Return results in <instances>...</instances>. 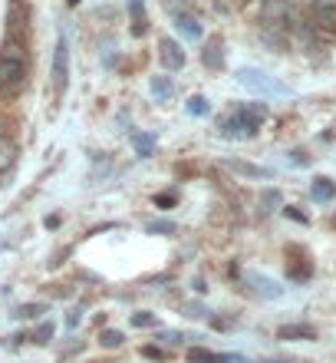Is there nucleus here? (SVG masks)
I'll list each match as a JSON object with an SVG mask.
<instances>
[{"instance_id":"nucleus-1","label":"nucleus","mask_w":336,"mask_h":363,"mask_svg":"<svg viewBox=\"0 0 336 363\" xmlns=\"http://www.w3.org/2000/svg\"><path fill=\"white\" fill-rule=\"evenodd\" d=\"M23 79H27V60L0 53V86H4V93H17L23 86Z\"/></svg>"},{"instance_id":"nucleus-2","label":"nucleus","mask_w":336,"mask_h":363,"mask_svg":"<svg viewBox=\"0 0 336 363\" xmlns=\"http://www.w3.org/2000/svg\"><path fill=\"white\" fill-rule=\"evenodd\" d=\"M66 77H69V40L59 37L57 53H53V89H57V93L66 89Z\"/></svg>"},{"instance_id":"nucleus-3","label":"nucleus","mask_w":336,"mask_h":363,"mask_svg":"<svg viewBox=\"0 0 336 363\" xmlns=\"http://www.w3.org/2000/svg\"><path fill=\"white\" fill-rule=\"evenodd\" d=\"M310 27L323 33V37H336V7L330 4H313L310 7Z\"/></svg>"},{"instance_id":"nucleus-4","label":"nucleus","mask_w":336,"mask_h":363,"mask_svg":"<svg viewBox=\"0 0 336 363\" xmlns=\"http://www.w3.org/2000/svg\"><path fill=\"white\" fill-rule=\"evenodd\" d=\"M27 20H30L27 4H23V0H10V10H7V37L23 40V33H27Z\"/></svg>"},{"instance_id":"nucleus-5","label":"nucleus","mask_w":336,"mask_h":363,"mask_svg":"<svg viewBox=\"0 0 336 363\" xmlns=\"http://www.w3.org/2000/svg\"><path fill=\"white\" fill-rule=\"evenodd\" d=\"M238 79L244 83V86L257 89V93H287V86H280V83H274V79H267L264 73H257V69H241Z\"/></svg>"},{"instance_id":"nucleus-6","label":"nucleus","mask_w":336,"mask_h":363,"mask_svg":"<svg viewBox=\"0 0 336 363\" xmlns=\"http://www.w3.org/2000/svg\"><path fill=\"white\" fill-rule=\"evenodd\" d=\"M158 47H162V50H158V57H162V67L165 69H182L185 67V53H182V47H178L175 40L165 37Z\"/></svg>"},{"instance_id":"nucleus-7","label":"nucleus","mask_w":336,"mask_h":363,"mask_svg":"<svg viewBox=\"0 0 336 363\" xmlns=\"http://www.w3.org/2000/svg\"><path fill=\"white\" fill-rule=\"evenodd\" d=\"M17 152H20L17 143H13L7 133L0 135V179H4V175H7L13 165H17Z\"/></svg>"},{"instance_id":"nucleus-8","label":"nucleus","mask_w":336,"mask_h":363,"mask_svg":"<svg viewBox=\"0 0 336 363\" xmlns=\"http://www.w3.org/2000/svg\"><path fill=\"white\" fill-rule=\"evenodd\" d=\"M277 340H317V330L310 324H284L277 327Z\"/></svg>"},{"instance_id":"nucleus-9","label":"nucleus","mask_w":336,"mask_h":363,"mask_svg":"<svg viewBox=\"0 0 336 363\" xmlns=\"http://www.w3.org/2000/svg\"><path fill=\"white\" fill-rule=\"evenodd\" d=\"M310 195H313V201L327 205V201L336 199V185L330 179H313V185H310Z\"/></svg>"},{"instance_id":"nucleus-10","label":"nucleus","mask_w":336,"mask_h":363,"mask_svg":"<svg viewBox=\"0 0 336 363\" xmlns=\"http://www.w3.org/2000/svg\"><path fill=\"white\" fill-rule=\"evenodd\" d=\"M175 27L182 30L188 40H198V37H202V23H198L192 13H178V17H175Z\"/></svg>"},{"instance_id":"nucleus-11","label":"nucleus","mask_w":336,"mask_h":363,"mask_svg":"<svg viewBox=\"0 0 336 363\" xmlns=\"http://www.w3.org/2000/svg\"><path fill=\"white\" fill-rule=\"evenodd\" d=\"M188 360H192V363H231L234 357H231V354H212V350L195 347V350H188Z\"/></svg>"},{"instance_id":"nucleus-12","label":"nucleus","mask_w":336,"mask_h":363,"mask_svg":"<svg viewBox=\"0 0 336 363\" xmlns=\"http://www.w3.org/2000/svg\"><path fill=\"white\" fill-rule=\"evenodd\" d=\"M228 169H234V172L248 175V179H267V169H260V165H250V162H241V159H228Z\"/></svg>"},{"instance_id":"nucleus-13","label":"nucleus","mask_w":336,"mask_h":363,"mask_svg":"<svg viewBox=\"0 0 336 363\" xmlns=\"http://www.w3.org/2000/svg\"><path fill=\"white\" fill-rule=\"evenodd\" d=\"M204 60V67H212V69H221L224 67V53H221V43H208L202 53Z\"/></svg>"},{"instance_id":"nucleus-14","label":"nucleus","mask_w":336,"mask_h":363,"mask_svg":"<svg viewBox=\"0 0 336 363\" xmlns=\"http://www.w3.org/2000/svg\"><path fill=\"white\" fill-rule=\"evenodd\" d=\"M122 330H112V327H106V330H99V344L106 347V350H115V347H122Z\"/></svg>"},{"instance_id":"nucleus-15","label":"nucleus","mask_w":336,"mask_h":363,"mask_svg":"<svg viewBox=\"0 0 336 363\" xmlns=\"http://www.w3.org/2000/svg\"><path fill=\"white\" fill-rule=\"evenodd\" d=\"M47 311H50L47 304H20V307H17V314H13V317H20V320H23V317H27V320H33V317L47 314Z\"/></svg>"},{"instance_id":"nucleus-16","label":"nucleus","mask_w":336,"mask_h":363,"mask_svg":"<svg viewBox=\"0 0 336 363\" xmlns=\"http://www.w3.org/2000/svg\"><path fill=\"white\" fill-rule=\"evenodd\" d=\"M250 284H257V291L264 297H280V287L274 284V281H267V277H257V274H254V277H250Z\"/></svg>"},{"instance_id":"nucleus-17","label":"nucleus","mask_w":336,"mask_h":363,"mask_svg":"<svg viewBox=\"0 0 336 363\" xmlns=\"http://www.w3.org/2000/svg\"><path fill=\"white\" fill-rule=\"evenodd\" d=\"M155 324H158V317H155L152 311H139V314H132V327H142L145 330V327H155Z\"/></svg>"},{"instance_id":"nucleus-18","label":"nucleus","mask_w":336,"mask_h":363,"mask_svg":"<svg viewBox=\"0 0 336 363\" xmlns=\"http://www.w3.org/2000/svg\"><path fill=\"white\" fill-rule=\"evenodd\" d=\"M152 93L158 96V99H168V93H172V83H168L165 77H155L152 79Z\"/></svg>"},{"instance_id":"nucleus-19","label":"nucleus","mask_w":336,"mask_h":363,"mask_svg":"<svg viewBox=\"0 0 336 363\" xmlns=\"http://www.w3.org/2000/svg\"><path fill=\"white\" fill-rule=\"evenodd\" d=\"M132 4V17H135V33L145 30V10H142V0H129Z\"/></svg>"},{"instance_id":"nucleus-20","label":"nucleus","mask_w":336,"mask_h":363,"mask_svg":"<svg viewBox=\"0 0 336 363\" xmlns=\"http://www.w3.org/2000/svg\"><path fill=\"white\" fill-rule=\"evenodd\" d=\"M53 340V324H40L33 330V344H50Z\"/></svg>"},{"instance_id":"nucleus-21","label":"nucleus","mask_w":336,"mask_h":363,"mask_svg":"<svg viewBox=\"0 0 336 363\" xmlns=\"http://www.w3.org/2000/svg\"><path fill=\"white\" fill-rule=\"evenodd\" d=\"M152 235H175V221H149Z\"/></svg>"},{"instance_id":"nucleus-22","label":"nucleus","mask_w":336,"mask_h":363,"mask_svg":"<svg viewBox=\"0 0 336 363\" xmlns=\"http://www.w3.org/2000/svg\"><path fill=\"white\" fill-rule=\"evenodd\" d=\"M155 145V135H135V149H139V155H149Z\"/></svg>"},{"instance_id":"nucleus-23","label":"nucleus","mask_w":336,"mask_h":363,"mask_svg":"<svg viewBox=\"0 0 336 363\" xmlns=\"http://www.w3.org/2000/svg\"><path fill=\"white\" fill-rule=\"evenodd\" d=\"M188 113L204 116V113H208V103H204L202 96H192V99H188Z\"/></svg>"},{"instance_id":"nucleus-24","label":"nucleus","mask_w":336,"mask_h":363,"mask_svg":"<svg viewBox=\"0 0 336 363\" xmlns=\"http://www.w3.org/2000/svg\"><path fill=\"white\" fill-rule=\"evenodd\" d=\"M260 205H264V211H274V205H280V195L277 191H264V199H260Z\"/></svg>"},{"instance_id":"nucleus-25","label":"nucleus","mask_w":336,"mask_h":363,"mask_svg":"<svg viewBox=\"0 0 336 363\" xmlns=\"http://www.w3.org/2000/svg\"><path fill=\"white\" fill-rule=\"evenodd\" d=\"M142 357H149V360H165V354L158 347H142Z\"/></svg>"},{"instance_id":"nucleus-26","label":"nucleus","mask_w":336,"mask_h":363,"mask_svg":"<svg viewBox=\"0 0 336 363\" xmlns=\"http://www.w3.org/2000/svg\"><path fill=\"white\" fill-rule=\"evenodd\" d=\"M79 320H83V311H69L66 314V327L73 330V327H79Z\"/></svg>"},{"instance_id":"nucleus-27","label":"nucleus","mask_w":336,"mask_h":363,"mask_svg":"<svg viewBox=\"0 0 336 363\" xmlns=\"http://www.w3.org/2000/svg\"><path fill=\"white\" fill-rule=\"evenodd\" d=\"M155 205H158V208H172L175 199H172V195H158V199H155Z\"/></svg>"},{"instance_id":"nucleus-28","label":"nucleus","mask_w":336,"mask_h":363,"mask_svg":"<svg viewBox=\"0 0 336 363\" xmlns=\"http://www.w3.org/2000/svg\"><path fill=\"white\" fill-rule=\"evenodd\" d=\"M287 215L294 221H300V225H307V215H303V211H297V208H287Z\"/></svg>"},{"instance_id":"nucleus-29","label":"nucleus","mask_w":336,"mask_h":363,"mask_svg":"<svg viewBox=\"0 0 336 363\" xmlns=\"http://www.w3.org/2000/svg\"><path fill=\"white\" fill-rule=\"evenodd\" d=\"M260 363H297V360H260Z\"/></svg>"},{"instance_id":"nucleus-30","label":"nucleus","mask_w":336,"mask_h":363,"mask_svg":"<svg viewBox=\"0 0 336 363\" xmlns=\"http://www.w3.org/2000/svg\"><path fill=\"white\" fill-rule=\"evenodd\" d=\"M66 4H69V7H76V4H79V0H66Z\"/></svg>"},{"instance_id":"nucleus-31","label":"nucleus","mask_w":336,"mask_h":363,"mask_svg":"<svg viewBox=\"0 0 336 363\" xmlns=\"http://www.w3.org/2000/svg\"><path fill=\"white\" fill-rule=\"evenodd\" d=\"M0 96H4V86H0Z\"/></svg>"},{"instance_id":"nucleus-32","label":"nucleus","mask_w":336,"mask_h":363,"mask_svg":"<svg viewBox=\"0 0 336 363\" xmlns=\"http://www.w3.org/2000/svg\"><path fill=\"white\" fill-rule=\"evenodd\" d=\"M182 4H188V0H182Z\"/></svg>"}]
</instances>
